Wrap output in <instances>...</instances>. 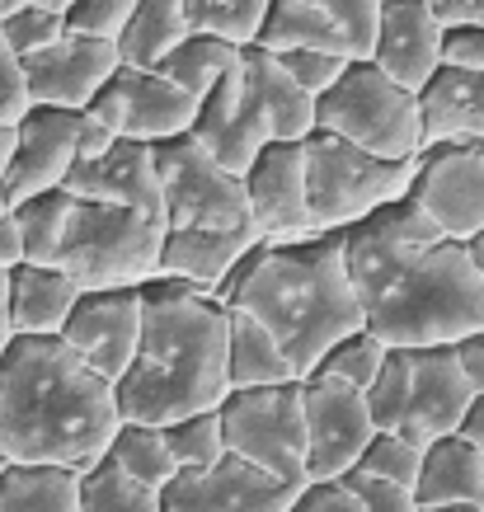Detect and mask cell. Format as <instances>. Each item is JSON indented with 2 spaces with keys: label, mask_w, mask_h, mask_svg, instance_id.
Wrapping results in <instances>:
<instances>
[{
  "label": "cell",
  "mask_w": 484,
  "mask_h": 512,
  "mask_svg": "<svg viewBox=\"0 0 484 512\" xmlns=\"http://www.w3.org/2000/svg\"><path fill=\"white\" fill-rule=\"evenodd\" d=\"M123 428L118 386L94 376L62 339H10L0 353V451L10 466L85 475Z\"/></svg>",
  "instance_id": "obj_1"
},
{
  "label": "cell",
  "mask_w": 484,
  "mask_h": 512,
  "mask_svg": "<svg viewBox=\"0 0 484 512\" xmlns=\"http://www.w3.org/2000/svg\"><path fill=\"white\" fill-rule=\"evenodd\" d=\"M217 301L226 311L254 315L278 339L301 381L339 339L367 329L358 287L348 278L344 231H325L301 245H254Z\"/></svg>",
  "instance_id": "obj_2"
},
{
  "label": "cell",
  "mask_w": 484,
  "mask_h": 512,
  "mask_svg": "<svg viewBox=\"0 0 484 512\" xmlns=\"http://www.w3.org/2000/svg\"><path fill=\"white\" fill-rule=\"evenodd\" d=\"M146 329L127 376L118 381V414L141 428H170L226 404V306L179 278L141 287Z\"/></svg>",
  "instance_id": "obj_3"
},
{
  "label": "cell",
  "mask_w": 484,
  "mask_h": 512,
  "mask_svg": "<svg viewBox=\"0 0 484 512\" xmlns=\"http://www.w3.org/2000/svg\"><path fill=\"white\" fill-rule=\"evenodd\" d=\"M367 329L386 348H456L484 329V278L466 245L409 254L405 264L358 292Z\"/></svg>",
  "instance_id": "obj_4"
},
{
  "label": "cell",
  "mask_w": 484,
  "mask_h": 512,
  "mask_svg": "<svg viewBox=\"0 0 484 512\" xmlns=\"http://www.w3.org/2000/svg\"><path fill=\"white\" fill-rule=\"evenodd\" d=\"M170 226L132 207H109V202H80L66 226L57 268L76 278L80 292H123V287H146L160 273Z\"/></svg>",
  "instance_id": "obj_5"
},
{
  "label": "cell",
  "mask_w": 484,
  "mask_h": 512,
  "mask_svg": "<svg viewBox=\"0 0 484 512\" xmlns=\"http://www.w3.org/2000/svg\"><path fill=\"white\" fill-rule=\"evenodd\" d=\"M315 132L339 137L376 160H419L423 156V113L419 94L395 85L376 62H353L344 80L315 104Z\"/></svg>",
  "instance_id": "obj_6"
},
{
  "label": "cell",
  "mask_w": 484,
  "mask_h": 512,
  "mask_svg": "<svg viewBox=\"0 0 484 512\" xmlns=\"http://www.w3.org/2000/svg\"><path fill=\"white\" fill-rule=\"evenodd\" d=\"M306 146V202H311L315 231H353L372 212L409 198L414 188V165L419 160H376L339 137H315Z\"/></svg>",
  "instance_id": "obj_7"
},
{
  "label": "cell",
  "mask_w": 484,
  "mask_h": 512,
  "mask_svg": "<svg viewBox=\"0 0 484 512\" xmlns=\"http://www.w3.org/2000/svg\"><path fill=\"white\" fill-rule=\"evenodd\" d=\"M226 451L268 470L273 480L306 489V409H301V381L264 390H235L221 404Z\"/></svg>",
  "instance_id": "obj_8"
},
{
  "label": "cell",
  "mask_w": 484,
  "mask_h": 512,
  "mask_svg": "<svg viewBox=\"0 0 484 512\" xmlns=\"http://www.w3.org/2000/svg\"><path fill=\"white\" fill-rule=\"evenodd\" d=\"M151 151L170 231H250V198L240 174L217 165L193 137L160 141Z\"/></svg>",
  "instance_id": "obj_9"
},
{
  "label": "cell",
  "mask_w": 484,
  "mask_h": 512,
  "mask_svg": "<svg viewBox=\"0 0 484 512\" xmlns=\"http://www.w3.org/2000/svg\"><path fill=\"white\" fill-rule=\"evenodd\" d=\"M301 409H306V484L344 480L348 470H358L362 451L376 437L367 395L334 376H306Z\"/></svg>",
  "instance_id": "obj_10"
},
{
  "label": "cell",
  "mask_w": 484,
  "mask_h": 512,
  "mask_svg": "<svg viewBox=\"0 0 484 512\" xmlns=\"http://www.w3.org/2000/svg\"><path fill=\"white\" fill-rule=\"evenodd\" d=\"M409 198L456 245H470L475 235H484V141L428 146L414 165Z\"/></svg>",
  "instance_id": "obj_11"
},
{
  "label": "cell",
  "mask_w": 484,
  "mask_h": 512,
  "mask_svg": "<svg viewBox=\"0 0 484 512\" xmlns=\"http://www.w3.org/2000/svg\"><path fill=\"white\" fill-rule=\"evenodd\" d=\"M250 198V231L264 245H301L315 240L311 202H306V146L301 141H273L245 174Z\"/></svg>",
  "instance_id": "obj_12"
},
{
  "label": "cell",
  "mask_w": 484,
  "mask_h": 512,
  "mask_svg": "<svg viewBox=\"0 0 484 512\" xmlns=\"http://www.w3.org/2000/svg\"><path fill=\"white\" fill-rule=\"evenodd\" d=\"M141 329H146V301L141 287L123 292H80L76 311L62 329V343L104 381H123L132 357L141 348Z\"/></svg>",
  "instance_id": "obj_13"
},
{
  "label": "cell",
  "mask_w": 484,
  "mask_h": 512,
  "mask_svg": "<svg viewBox=\"0 0 484 512\" xmlns=\"http://www.w3.org/2000/svg\"><path fill=\"white\" fill-rule=\"evenodd\" d=\"M118 71H123L118 43L85 38V33H66L62 43L24 57V80H29L33 109L85 113L94 104V94L104 90Z\"/></svg>",
  "instance_id": "obj_14"
},
{
  "label": "cell",
  "mask_w": 484,
  "mask_h": 512,
  "mask_svg": "<svg viewBox=\"0 0 484 512\" xmlns=\"http://www.w3.org/2000/svg\"><path fill=\"white\" fill-rule=\"evenodd\" d=\"M470 409H475V386L461 372L456 348H409V404L395 433L428 451L438 437L461 433Z\"/></svg>",
  "instance_id": "obj_15"
},
{
  "label": "cell",
  "mask_w": 484,
  "mask_h": 512,
  "mask_svg": "<svg viewBox=\"0 0 484 512\" xmlns=\"http://www.w3.org/2000/svg\"><path fill=\"white\" fill-rule=\"evenodd\" d=\"M297 494L301 489L226 451L212 470H179L160 494V512H292Z\"/></svg>",
  "instance_id": "obj_16"
},
{
  "label": "cell",
  "mask_w": 484,
  "mask_h": 512,
  "mask_svg": "<svg viewBox=\"0 0 484 512\" xmlns=\"http://www.w3.org/2000/svg\"><path fill=\"white\" fill-rule=\"evenodd\" d=\"M76 137H80V113L62 109H29L24 123L15 127V156L5 170V198L10 207L29 198H43L52 188H66L76 170Z\"/></svg>",
  "instance_id": "obj_17"
},
{
  "label": "cell",
  "mask_w": 484,
  "mask_h": 512,
  "mask_svg": "<svg viewBox=\"0 0 484 512\" xmlns=\"http://www.w3.org/2000/svg\"><path fill=\"white\" fill-rule=\"evenodd\" d=\"M344 235H348V278H353L358 292H367L372 282L395 273L409 254H423V249L447 240L433 221L423 217V207L414 198H400L391 207H381V212H372V217L358 221Z\"/></svg>",
  "instance_id": "obj_18"
},
{
  "label": "cell",
  "mask_w": 484,
  "mask_h": 512,
  "mask_svg": "<svg viewBox=\"0 0 484 512\" xmlns=\"http://www.w3.org/2000/svg\"><path fill=\"white\" fill-rule=\"evenodd\" d=\"M188 137L198 141L217 165L240 174V179L250 174L254 160L264 156V146H273L264 118H259L250 90H245V62L235 66L231 76L198 104V118H193V132H188Z\"/></svg>",
  "instance_id": "obj_19"
},
{
  "label": "cell",
  "mask_w": 484,
  "mask_h": 512,
  "mask_svg": "<svg viewBox=\"0 0 484 512\" xmlns=\"http://www.w3.org/2000/svg\"><path fill=\"white\" fill-rule=\"evenodd\" d=\"M442 38H447V29H442V19L433 15L428 0H386L372 62L395 85L419 94L442 71Z\"/></svg>",
  "instance_id": "obj_20"
},
{
  "label": "cell",
  "mask_w": 484,
  "mask_h": 512,
  "mask_svg": "<svg viewBox=\"0 0 484 512\" xmlns=\"http://www.w3.org/2000/svg\"><path fill=\"white\" fill-rule=\"evenodd\" d=\"M66 193L80 202H109V207H132L146 217L165 221V193H160L156 151L141 141H118L104 160L76 165L66 179Z\"/></svg>",
  "instance_id": "obj_21"
},
{
  "label": "cell",
  "mask_w": 484,
  "mask_h": 512,
  "mask_svg": "<svg viewBox=\"0 0 484 512\" xmlns=\"http://www.w3.org/2000/svg\"><path fill=\"white\" fill-rule=\"evenodd\" d=\"M109 90L123 104V137L141 141V146H160V141L188 137L193 118H198V99L179 85L160 76V71H132L123 66L109 80Z\"/></svg>",
  "instance_id": "obj_22"
},
{
  "label": "cell",
  "mask_w": 484,
  "mask_h": 512,
  "mask_svg": "<svg viewBox=\"0 0 484 512\" xmlns=\"http://www.w3.org/2000/svg\"><path fill=\"white\" fill-rule=\"evenodd\" d=\"M254 245H264L254 231H170L156 278H179L198 292L217 296L235 268L250 259Z\"/></svg>",
  "instance_id": "obj_23"
},
{
  "label": "cell",
  "mask_w": 484,
  "mask_h": 512,
  "mask_svg": "<svg viewBox=\"0 0 484 512\" xmlns=\"http://www.w3.org/2000/svg\"><path fill=\"white\" fill-rule=\"evenodd\" d=\"M80 287L57 264L10 268V334L15 339H62Z\"/></svg>",
  "instance_id": "obj_24"
},
{
  "label": "cell",
  "mask_w": 484,
  "mask_h": 512,
  "mask_svg": "<svg viewBox=\"0 0 484 512\" xmlns=\"http://www.w3.org/2000/svg\"><path fill=\"white\" fill-rule=\"evenodd\" d=\"M423 113V151L428 146H461L484 141V76L442 66L419 90Z\"/></svg>",
  "instance_id": "obj_25"
},
{
  "label": "cell",
  "mask_w": 484,
  "mask_h": 512,
  "mask_svg": "<svg viewBox=\"0 0 484 512\" xmlns=\"http://www.w3.org/2000/svg\"><path fill=\"white\" fill-rule=\"evenodd\" d=\"M245 90L254 109L268 127V141H306L315 137V99L301 90L297 80L282 71L278 57H268L259 47H245Z\"/></svg>",
  "instance_id": "obj_26"
},
{
  "label": "cell",
  "mask_w": 484,
  "mask_h": 512,
  "mask_svg": "<svg viewBox=\"0 0 484 512\" xmlns=\"http://www.w3.org/2000/svg\"><path fill=\"white\" fill-rule=\"evenodd\" d=\"M438 503H480L484 508V447H475L466 433L438 437L423 451L414 508H438Z\"/></svg>",
  "instance_id": "obj_27"
},
{
  "label": "cell",
  "mask_w": 484,
  "mask_h": 512,
  "mask_svg": "<svg viewBox=\"0 0 484 512\" xmlns=\"http://www.w3.org/2000/svg\"><path fill=\"white\" fill-rule=\"evenodd\" d=\"M287 381H301V376L278 348V339L254 315L226 311V386H231V395L235 390L287 386Z\"/></svg>",
  "instance_id": "obj_28"
},
{
  "label": "cell",
  "mask_w": 484,
  "mask_h": 512,
  "mask_svg": "<svg viewBox=\"0 0 484 512\" xmlns=\"http://www.w3.org/2000/svg\"><path fill=\"white\" fill-rule=\"evenodd\" d=\"M254 47L268 52V57H287V52H334V57H348V62H353L348 38L339 33V24L320 10V0H273Z\"/></svg>",
  "instance_id": "obj_29"
},
{
  "label": "cell",
  "mask_w": 484,
  "mask_h": 512,
  "mask_svg": "<svg viewBox=\"0 0 484 512\" xmlns=\"http://www.w3.org/2000/svg\"><path fill=\"white\" fill-rule=\"evenodd\" d=\"M188 38H193V29H188L184 0H141L127 33L118 38V57L132 71H160V62Z\"/></svg>",
  "instance_id": "obj_30"
},
{
  "label": "cell",
  "mask_w": 484,
  "mask_h": 512,
  "mask_svg": "<svg viewBox=\"0 0 484 512\" xmlns=\"http://www.w3.org/2000/svg\"><path fill=\"white\" fill-rule=\"evenodd\" d=\"M292 512H419L414 494L395 489V484L348 470L344 480H325V484H306L292 503Z\"/></svg>",
  "instance_id": "obj_31"
},
{
  "label": "cell",
  "mask_w": 484,
  "mask_h": 512,
  "mask_svg": "<svg viewBox=\"0 0 484 512\" xmlns=\"http://www.w3.org/2000/svg\"><path fill=\"white\" fill-rule=\"evenodd\" d=\"M0 512H80V475L62 466H5Z\"/></svg>",
  "instance_id": "obj_32"
},
{
  "label": "cell",
  "mask_w": 484,
  "mask_h": 512,
  "mask_svg": "<svg viewBox=\"0 0 484 512\" xmlns=\"http://www.w3.org/2000/svg\"><path fill=\"white\" fill-rule=\"evenodd\" d=\"M240 62H245V47H231V43H221V38L193 33L184 47H174L170 57L160 62V76L170 80V85H179V90H188L203 104L207 94L217 90Z\"/></svg>",
  "instance_id": "obj_33"
},
{
  "label": "cell",
  "mask_w": 484,
  "mask_h": 512,
  "mask_svg": "<svg viewBox=\"0 0 484 512\" xmlns=\"http://www.w3.org/2000/svg\"><path fill=\"white\" fill-rule=\"evenodd\" d=\"M71 212H76V198L66 188H52L43 198L19 202L15 226H19V245H24V264H57Z\"/></svg>",
  "instance_id": "obj_34"
},
{
  "label": "cell",
  "mask_w": 484,
  "mask_h": 512,
  "mask_svg": "<svg viewBox=\"0 0 484 512\" xmlns=\"http://www.w3.org/2000/svg\"><path fill=\"white\" fill-rule=\"evenodd\" d=\"M109 461L113 466H123L132 480L160 489V494L179 480V466H174V451H170V442H165V428L123 423L118 437H113V447H109Z\"/></svg>",
  "instance_id": "obj_35"
},
{
  "label": "cell",
  "mask_w": 484,
  "mask_h": 512,
  "mask_svg": "<svg viewBox=\"0 0 484 512\" xmlns=\"http://www.w3.org/2000/svg\"><path fill=\"white\" fill-rule=\"evenodd\" d=\"M273 0H184L188 29L231 47H254Z\"/></svg>",
  "instance_id": "obj_36"
},
{
  "label": "cell",
  "mask_w": 484,
  "mask_h": 512,
  "mask_svg": "<svg viewBox=\"0 0 484 512\" xmlns=\"http://www.w3.org/2000/svg\"><path fill=\"white\" fill-rule=\"evenodd\" d=\"M80 512H160V489L132 480L104 456L80 475Z\"/></svg>",
  "instance_id": "obj_37"
},
{
  "label": "cell",
  "mask_w": 484,
  "mask_h": 512,
  "mask_svg": "<svg viewBox=\"0 0 484 512\" xmlns=\"http://www.w3.org/2000/svg\"><path fill=\"white\" fill-rule=\"evenodd\" d=\"M386 343L376 339L372 329H358V334H348L320 357V367L311 376H334V381H348V386H358L362 395L372 390V381L381 376V362H386Z\"/></svg>",
  "instance_id": "obj_38"
},
{
  "label": "cell",
  "mask_w": 484,
  "mask_h": 512,
  "mask_svg": "<svg viewBox=\"0 0 484 512\" xmlns=\"http://www.w3.org/2000/svg\"><path fill=\"white\" fill-rule=\"evenodd\" d=\"M165 442L174 451L179 470H212L226 456V428H221V409L212 414H193L165 428Z\"/></svg>",
  "instance_id": "obj_39"
},
{
  "label": "cell",
  "mask_w": 484,
  "mask_h": 512,
  "mask_svg": "<svg viewBox=\"0 0 484 512\" xmlns=\"http://www.w3.org/2000/svg\"><path fill=\"white\" fill-rule=\"evenodd\" d=\"M358 470L362 475H376V480L395 484V489H405V494H414L419 470H423V451L414 447V442H405L400 433H376L372 447L362 451Z\"/></svg>",
  "instance_id": "obj_40"
},
{
  "label": "cell",
  "mask_w": 484,
  "mask_h": 512,
  "mask_svg": "<svg viewBox=\"0 0 484 512\" xmlns=\"http://www.w3.org/2000/svg\"><path fill=\"white\" fill-rule=\"evenodd\" d=\"M405 404H409V348H391L381 362V376L367 390V409H372L376 433H395L405 423Z\"/></svg>",
  "instance_id": "obj_41"
},
{
  "label": "cell",
  "mask_w": 484,
  "mask_h": 512,
  "mask_svg": "<svg viewBox=\"0 0 484 512\" xmlns=\"http://www.w3.org/2000/svg\"><path fill=\"white\" fill-rule=\"evenodd\" d=\"M339 33L348 38V52L353 62H372L376 52V33H381V15H386V0H320Z\"/></svg>",
  "instance_id": "obj_42"
},
{
  "label": "cell",
  "mask_w": 484,
  "mask_h": 512,
  "mask_svg": "<svg viewBox=\"0 0 484 512\" xmlns=\"http://www.w3.org/2000/svg\"><path fill=\"white\" fill-rule=\"evenodd\" d=\"M0 29H5V43L15 47L19 57H33V52H43V47L62 43L66 33V10H47V5H29V10H15V15L0 19Z\"/></svg>",
  "instance_id": "obj_43"
},
{
  "label": "cell",
  "mask_w": 484,
  "mask_h": 512,
  "mask_svg": "<svg viewBox=\"0 0 484 512\" xmlns=\"http://www.w3.org/2000/svg\"><path fill=\"white\" fill-rule=\"evenodd\" d=\"M141 0H71L66 5V29L85 33V38H104V43H118L137 15Z\"/></svg>",
  "instance_id": "obj_44"
},
{
  "label": "cell",
  "mask_w": 484,
  "mask_h": 512,
  "mask_svg": "<svg viewBox=\"0 0 484 512\" xmlns=\"http://www.w3.org/2000/svg\"><path fill=\"white\" fill-rule=\"evenodd\" d=\"M278 62H282V71H287V76L297 80L301 90L311 94L315 104H320V99H325V94L344 80L348 66H353L348 57H334V52H287V57H278Z\"/></svg>",
  "instance_id": "obj_45"
},
{
  "label": "cell",
  "mask_w": 484,
  "mask_h": 512,
  "mask_svg": "<svg viewBox=\"0 0 484 512\" xmlns=\"http://www.w3.org/2000/svg\"><path fill=\"white\" fill-rule=\"evenodd\" d=\"M29 109L33 99H29V80H24V57L5 43V29H0V123L19 127Z\"/></svg>",
  "instance_id": "obj_46"
},
{
  "label": "cell",
  "mask_w": 484,
  "mask_h": 512,
  "mask_svg": "<svg viewBox=\"0 0 484 512\" xmlns=\"http://www.w3.org/2000/svg\"><path fill=\"white\" fill-rule=\"evenodd\" d=\"M442 66L484 76V24H456L442 38Z\"/></svg>",
  "instance_id": "obj_47"
},
{
  "label": "cell",
  "mask_w": 484,
  "mask_h": 512,
  "mask_svg": "<svg viewBox=\"0 0 484 512\" xmlns=\"http://www.w3.org/2000/svg\"><path fill=\"white\" fill-rule=\"evenodd\" d=\"M118 132H109L104 123H94L90 113H80V137H76V165H94V160H104L118 146Z\"/></svg>",
  "instance_id": "obj_48"
},
{
  "label": "cell",
  "mask_w": 484,
  "mask_h": 512,
  "mask_svg": "<svg viewBox=\"0 0 484 512\" xmlns=\"http://www.w3.org/2000/svg\"><path fill=\"white\" fill-rule=\"evenodd\" d=\"M456 362H461L466 381L475 386V395H484V329H480V334H470V339L456 343Z\"/></svg>",
  "instance_id": "obj_49"
},
{
  "label": "cell",
  "mask_w": 484,
  "mask_h": 512,
  "mask_svg": "<svg viewBox=\"0 0 484 512\" xmlns=\"http://www.w3.org/2000/svg\"><path fill=\"white\" fill-rule=\"evenodd\" d=\"M433 15L442 19V29H456V24H484V0H428Z\"/></svg>",
  "instance_id": "obj_50"
},
{
  "label": "cell",
  "mask_w": 484,
  "mask_h": 512,
  "mask_svg": "<svg viewBox=\"0 0 484 512\" xmlns=\"http://www.w3.org/2000/svg\"><path fill=\"white\" fill-rule=\"evenodd\" d=\"M24 264V245H19V226H15V212L0 217V273Z\"/></svg>",
  "instance_id": "obj_51"
},
{
  "label": "cell",
  "mask_w": 484,
  "mask_h": 512,
  "mask_svg": "<svg viewBox=\"0 0 484 512\" xmlns=\"http://www.w3.org/2000/svg\"><path fill=\"white\" fill-rule=\"evenodd\" d=\"M10 273H0V353L10 348Z\"/></svg>",
  "instance_id": "obj_52"
},
{
  "label": "cell",
  "mask_w": 484,
  "mask_h": 512,
  "mask_svg": "<svg viewBox=\"0 0 484 512\" xmlns=\"http://www.w3.org/2000/svg\"><path fill=\"white\" fill-rule=\"evenodd\" d=\"M461 433H466L475 447H484V395H475V409H470V419H466Z\"/></svg>",
  "instance_id": "obj_53"
},
{
  "label": "cell",
  "mask_w": 484,
  "mask_h": 512,
  "mask_svg": "<svg viewBox=\"0 0 484 512\" xmlns=\"http://www.w3.org/2000/svg\"><path fill=\"white\" fill-rule=\"evenodd\" d=\"M29 5H47V10H66L71 0H0V19L15 15V10H29Z\"/></svg>",
  "instance_id": "obj_54"
},
{
  "label": "cell",
  "mask_w": 484,
  "mask_h": 512,
  "mask_svg": "<svg viewBox=\"0 0 484 512\" xmlns=\"http://www.w3.org/2000/svg\"><path fill=\"white\" fill-rule=\"evenodd\" d=\"M10 156H15V127L0 123V184H5V170H10Z\"/></svg>",
  "instance_id": "obj_55"
},
{
  "label": "cell",
  "mask_w": 484,
  "mask_h": 512,
  "mask_svg": "<svg viewBox=\"0 0 484 512\" xmlns=\"http://www.w3.org/2000/svg\"><path fill=\"white\" fill-rule=\"evenodd\" d=\"M419 512H484L480 503H438V508H419Z\"/></svg>",
  "instance_id": "obj_56"
},
{
  "label": "cell",
  "mask_w": 484,
  "mask_h": 512,
  "mask_svg": "<svg viewBox=\"0 0 484 512\" xmlns=\"http://www.w3.org/2000/svg\"><path fill=\"white\" fill-rule=\"evenodd\" d=\"M466 249H470V259H475V268H480V278H484V235H475Z\"/></svg>",
  "instance_id": "obj_57"
},
{
  "label": "cell",
  "mask_w": 484,
  "mask_h": 512,
  "mask_svg": "<svg viewBox=\"0 0 484 512\" xmlns=\"http://www.w3.org/2000/svg\"><path fill=\"white\" fill-rule=\"evenodd\" d=\"M15 207H10V198H5V188H0V217H10Z\"/></svg>",
  "instance_id": "obj_58"
},
{
  "label": "cell",
  "mask_w": 484,
  "mask_h": 512,
  "mask_svg": "<svg viewBox=\"0 0 484 512\" xmlns=\"http://www.w3.org/2000/svg\"><path fill=\"white\" fill-rule=\"evenodd\" d=\"M5 466H10V456H5V451H0V475H5Z\"/></svg>",
  "instance_id": "obj_59"
}]
</instances>
